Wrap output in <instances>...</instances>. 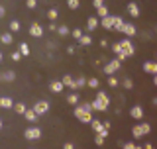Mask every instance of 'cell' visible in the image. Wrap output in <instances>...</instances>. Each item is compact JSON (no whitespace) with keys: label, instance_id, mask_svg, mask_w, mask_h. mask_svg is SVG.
I'll use <instances>...</instances> for the list:
<instances>
[{"label":"cell","instance_id":"cell-32","mask_svg":"<svg viewBox=\"0 0 157 149\" xmlns=\"http://www.w3.org/2000/svg\"><path fill=\"white\" fill-rule=\"evenodd\" d=\"M122 86H124L126 90H130V88H134V81H132L130 77H124L122 78Z\"/></svg>","mask_w":157,"mask_h":149},{"label":"cell","instance_id":"cell-37","mask_svg":"<svg viewBox=\"0 0 157 149\" xmlns=\"http://www.w3.org/2000/svg\"><path fill=\"white\" fill-rule=\"evenodd\" d=\"M82 33H85V32H82V29H81V28H75V29H71V36H73V37H75V39H77V41H78V39H81V36H82Z\"/></svg>","mask_w":157,"mask_h":149},{"label":"cell","instance_id":"cell-21","mask_svg":"<svg viewBox=\"0 0 157 149\" xmlns=\"http://www.w3.org/2000/svg\"><path fill=\"white\" fill-rule=\"evenodd\" d=\"M0 41H2L4 45H10V43L14 41V36H12V32H6V33H2V36H0Z\"/></svg>","mask_w":157,"mask_h":149},{"label":"cell","instance_id":"cell-3","mask_svg":"<svg viewBox=\"0 0 157 149\" xmlns=\"http://www.w3.org/2000/svg\"><path fill=\"white\" fill-rule=\"evenodd\" d=\"M73 114H75V118H77V120L81 122V124H90V122H92V112H85L81 106H78V104L75 106Z\"/></svg>","mask_w":157,"mask_h":149},{"label":"cell","instance_id":"cell-2","mask_svg":"<svg viewBox=\"0 0 157 149\" xmlns=\"http://www.w3.org/2000/svg\"><path fill=\"white\" fill-rule=\"evenodd\" d=\"M149 132H151V126H149L147 122H144V124H136V126L132 128V136H134L136 139H140V137L147 136Z\"/></svg>","mask_w":157,"mask_h":149},{"label":"cell","instance_id":"cell-23","mask_svg":"<svg viewBox=\"0 0 157 149\" xmlns=\"http://www.w3.org/2000/svg\"><path fill=\"white\" fill-rule=\"evenodd\" d=\"M82 86H86V78L81 74L78 78H75V84H73V90H77V88H82Z\"/></svg>","mask_w":157,"mask_h":149},{"label":"cell","instance_id":"cell-15","mask_svg":"<svg viewBox=\"0 0 157 149\" xmlns=\"http://www.w3.org/2000/svg\"><path fill=\"white\" fill-rule=\"evenodd\" d=\"M24 118H26L28 122H32V124H36L37 122V114H36V110H33V108H26V112H24Z\"/></svg>","mask_w":157,"mask_h":149},{"label":"cell","instance_id":"cell-30","mask_svg":"<svg viewBox=\"0 0 157 149\" xmlns=\"http://www.w3.org/2000/svg\"><path fill=\"white\" fill-rule=\"evenodd\" d=\"M57 33L61 37H67V36H71V29H69L67 26H57Z\"/></svg>","mask_w":157,"mask_h":149},{"label":"cell","instance_id":"cell-33","mask_svg":"<svg viewBox=\"0 0 157 149\" xmlns=\"http://www.w3.org/2000/svg\"><path fill=\"white\" fill-rule=\"evenodd\" d=\"M86 86H90V88H98V86H100V81H98L96 77L86 78Z\"/></svg>","mask_w":157,"mask_h":149},{"label":"cell","instance_id":"cell-34","mask_svg":"<svg viewBox=\"0 0 157 149\" xmlns=\"http://www.w3.org/2000/svg\"><path fill=\"white\" fill-rule=\"evenodd\" d=\"M20 29H22V24L18 22V20H12V22H10V32H20Z\"/></svg>","mask_w":157,"mask_h":149},{"label":"cell","instance_id":"cell-28","mask_svg":"<svg viewBox=\"0 0 157 149\" xmlns=\"http://www.w3.org/2000/svg\"><path fill=\"white\" fill-rule=\"evenodd\" d=\"M108 14H110V12H108V8L104 6V4H102V6H98V8H96V18H106Z\"/></svg>","mask_w":157,"mask_h":149},{"label":"cell","instance_id":"cell-26","mask_svg":"<svg viewBox=\"0 0 157 149\" xmlns=\"http://www.w3.org/2000/svg\"><path fill=\"white\" fill-rule=\"evenodd\" d=\"M20 53H22V57H28L29 53H32V49H29V45H28L26 41H22V43H20Z\"/></svg>","mask_w":157,"mask_h":149},{"label":"cell","instance_id":"cell-19","mask_svg":"<svg viewBox=\"0 0 157 149\" xmlns=\"http://www.w3.org/2000/svg\"><path fill=\"white\" fill-rule=\"evenodd\" d=\"M112 20H114V18H112L110 14H108L106 18H100V26L104 28V29H108V32H110V29H112Z\"/></svg>","mask_w":157,"mask_h":149},{"label":"cell","instance_id":"cell-53","mask_svg":"<svg viewBox=\"0 0 157 149\" xmlns=\"http://www.w3.org/2000/svg\"><path fill=\"white\" fill-rule=\"evenodd\" d=\"M0 130H2V120H0Z\"/></svg>","mask_w":157,"mask_h":149},{"label":"cell","instance_id":"cell-11","mask_svg":"<svg viewBox=\"0 0 157 149\" xmlns=\"http://www.w3.org/2000/svg\"><path fill=\"white\" fill-rule=\"evenodd\" d=\"M98 26H100V20H98L96 16H88L86 18V29L88 32H94Z\"/></svg>","mask_w":157,"mask_h":149},{"label":"cell","instance_id":"cell-22","mask_svg":"<svg viewBox=\"0 0 157 149\" xmlns=\"http://www.w3.org/2000/svg\"><path fill=\"white\" fill-rule=\"evenodd\" d=\"M2 81H4V82L16 81V73H14V71H4V73H2Z\"/></svg>","mask_w":157,"mask_h":149},{"label":"cell","instance_id":"cell-24","mask_svg":"<svg viewBox=\"0 0 157 149\" xmlns=\"http://www.w3.org/2000/svg\"><path fill=\"white\" fill-rule=\"evenodd\" d=\"M12 110L16 114H22V116H24V112H26V104H24V102H14Z\"/></svg>","mask_w":157,"mask_h":149},{"label":"cell","instance_id":"cell-12","mask_svg":"<svg viewBox=\"0 0 157 149\" xmlns=\"http://www.w3.org/2000/svg\"><path fill=\"white\" fill-rule=\"evenodd\" d=\"M141 69H144V73L157 74V63H155V61H145L144 65H141Z\"/></svg>","mask_w":157,"mask_h":149},{"label":"cell","instance_id":"cell-17","mask_svg":"<svg viewBox=\"0 0 157 149\" xmlns=\"http://www.w3.org/2000/svg\"><path fill=\"white\" fill-rule=\"evenodd\" d=\"M110 49H112V51L116 53V57L120 59V61H124V59H126L124 55H122V47H120V41H114V43L110 45Z\"/></svg>","mask_w":157,"mask_h":149},{"label":"cell","instance_id":"cell-35","mask_svg":"<svg viewBox=\"0 0 157 149\" xmlns=\"http://www.w3.org/2000/svg\"><path fill=\"white\" fill-rule=\"evenodd\" d=\"M57 16H59L57 8H49V10H47V18H49V22H53V20H57Z\"/></svg>","mask_w":157,"mask_h":149},{"label":"cell","instance_id":"cell-14","mask_svg":"<svg viewBox=\"0 0 157 149\" xmlns=\"http://www.w3.org/2000/svg\"><path fill=\"white\" fill-rule=\"evenodd\" d=\"M114 20H112V29H114V32H122V28H124V18L122 16H112Z\"/></svg>","mask_w":157,"mask_h":149},{"label":"cell","instance_id":"cell-7","mask_svg":"<svg viewBox=\"0 0 157 149\" xmlns=\"http://www.w3.org/2000/svg\"><path fill=\"white\" fill-rule=\"evenodd\" d=\"M33 110H36L37 116H43V114L49 112V102L47 100H37L36 104H33Z\"/></svg>","mask_w":157,"mask_h":149},{"label":"cell","instance_id":"cell-51","mask_svg":"<svg viewBox=\"0 0 157 149\" xmlns=\"http://www.w3.org/2000/svg\"><path fill=\"white\" fill-rule=\"evenodd\" d=\"M2 59H4V55H2V51H0V63H2Z\"/></svg>","mask_w":157,"mask_h":149},{"label":"cell","instance_id":"cell-43","mask_svg":"<svg viewBox=\"0 0 157 149\" xmlns=\"http://www.w3.org/2000/svg\"><path fill=\"white\" fill-rule=\"evenodd\" d=\"M75 51H77V47H75V45H67V53H69V55H73Z\"/></svg>","mask_w":157,"mask_h":149},{"label":"cell","instance_id":"cell-18","mask_svg":"<svg viewBox=\"0 0 157 149\" xmlns=\"http://www.w3.org/2000/svg\"><path fill=\"white\" fill-rule=\"evenodd\" d=\"M92 43V37H90V33H82L81 39H78V45L81 47H88Z\"/></svg>","mask_w":157,"mask_h":149},{"label":"cell","instance_id":"cell-13","mask_svg":"<svg viewBox=\"0 0 157 149\" xmlns=\"http://www.w3.org/2000/svg\"><path fill=\"white\" fill-rule=\"evenodd\" d=\"M130 116H132V118H136V120H144V108H141L140 104L132 106V110H130Z\"/></svg>","mask_w":157,"mask_h":149},{"label":"cell","instance_id":"cell-20","mask_svg":"<svg viewBox=\"0 0 157 149\" xmlns=\"http://www.w3.org/2000/svg\"><path fill=\"white\" fill-rule=\"evenodd\" d=\"M49 88H51V92H61L65 86H63L61 81H51V82H49Z\"/></svg>","mask_w":157,"mask_h":149},{"label":"cell","instance_id":"cell-8","mask_svg":"<svg viewBox=\"0 0 157 149\" xmlns=\"http://www.w3.org/2000/svg\"><path fill=\"white\" fill-rule=\"evenodd\" d=\"M28 33H29V36H32V37H41V36H43V28H41V24L33 22L32 26H29Z\"/></svg>","mask_w":157,"mask_h":149},{"label":"cell","instance_id":"cell-6","mask_svg":"<svg viewBox=\"0 0 157 149\" xmlns=\"http://www.w3.org/2000/svg\"><path fill=\"white\" fill-rule=\"evenodd\" d=\"M120 67H122V61H120V59H112V61H108L106 65H104L102 71H104V74H114Z\"/></svg>","mask_w":157,"mask_h":149},{"label":"cell","instance_id":"cell-44","mask_svg":"<svg viewBox=\"0 0 157 149\" xmlns=\"http://www.w3.org/2000/svg\"><path fill=\"white\" fill-rule=\"evenodd\" d=\"M102 4H104V0H92V6H94V8L102 6Z\"/></svg>","mask_w":157,"mask_h":149},{"label":"cell","instance_id":"cell-48","mask_svg":"<svg viewBox=\"0 0 157 149\" xmlns=\"http://www.w3.org/2000/svg\"><path fill=\"white\" fill-rule=\"evenodd\" d=\"M4 14H6V10H4V6H0V20H2Z\"/></svg>","mask_w":157,"mask_h":149},{"label":"cell","instance_id":"cell-46","mask_svg":"<svg viewBox=\"0 0 157 149\" xmlns=\"http://www.w3.org/2000/svg\"><path fill=\"white\" fill-rule=\"evenodd\" d=\"M49 32H57V26H55V24H53V22L49 24Z\"/></svg>","mask_w":157,"mask_h":149},{"label":"cell","instance_id":"cell-1","mask_svg":"<svg viewBox=\"0 0 157 149\" xmlns=\"http://www.w3.org/2000/svg\"><path fill=\"white\" fill-rule=\"evenodd\" d=\"M90 104H92V110H96V112H106L108 106H110V96H108L104 90H100V92L96 94V98H94Z\"/></svg>","mask_w":157,"mask_h":149},{"label":"cell","instance_id":"cell-29","mask_svg":"<svg viewBox=\"0 0 157 149\" xmlns=\"http://www.w3.org/2000/svg\"><path fill=\"white\" fill-rule=\"evenodd\" d=\"M106 82H108V86L110 88H116L118 84H120V81H118V78L114 77V74H108V78H106Z\"/></svg>","mask_w":157,"mask_h":149},{"label":"cell","instance_id":"cell-49","mask_svg":"<svg viewBox=\"0 0 157 149\" xmlns=\"http://www.w3.org/2000/svg\"><path fill=\"white\" fill-rule=\"evenodd\" d=\"M144 149H155V147L151 145V143H145V145H144Z\"/></svg>","mask_w":157,"mask_h":149},{"label":"cell","instance_id":"cell-25","mask_svg":"<svg viewBox=\"0 0 157 149\" xmlns=\"http://www.w3.org/2000/svg\"><path fill=\"white\" fill-rule=\"evenodd\" d=\"M61 82H63V86H69V88H73V84H75V78H73L71 74H65V77L61 78Z\"/></svg>","mask_w":157,"mask_h":149},{"label":"cell","instance_id":"cell-40","mask_svg":"<svg viewBox=\"0 0 157 149\" xmlns=\"http://www.w3.org/2000/svg\"><path fill=\"white\" fill-rule=\"evenodd\" d=\"M37 2H39V0H26V6L29 10H33V8H37Z\"/></svg>","mask_w":157,"mask_h":149},{"label":"cell","instance_id":"cell-4","mask_svg":"<svg viewBox=\"0 0 157 149\" xmlns=\"http://www.w3.org/2000/svg\"><path fill=\"white\" fill-rule=\"evenodd\" d=\"M120 47H122V55L124 57H132L136 53V47H134V43L130 41V37L120 39Z\"/></svg>","mask_w":157,"mask_h":149},{"label":"cell","instance_id":"cell-41","mask_svg":"<svg viewBox=\"0 0 157 149\" xmlns=\"http://www.w3.org/2000/svg\"><path fill=\"white\" fill-rule=\"evenodd\" d=\"M122 149H136V143H134V141H128V143H124V145H122Z\"/></svg>","mask_w":157,"mask_h":149},{"label":"cell","instance_id":"cell-54","mask_svg":"<svg viewBox=\"0 0 157 149\" xmlns=\"http://www.w3.org/2000/svg\"><path fill=\"white\" fill-rule=\"evenodd\" d=\"M0 81H2V73H0Z\"/></svg>","mask_w":157,"mask_h":149},{"label":"cell","instance_id":"cell-47","mask_svg":"<svg viewBox=\"0 0 157 149\" xmlns=\"http://www.w3.org/2000/svg\"><path fill=\"white\" fill-rule=\"evenodd\" d=\"M100 47H108V41H106V39H100Z\"/></svg>","mask_w":157,"mask_h":149},{"label":"cell","instance_id":"cell-16","mask_svg":"<svg viewBox=\"0 0 157 149\" xmlns=\"http://www.w3.org/2000/svg\"><path fill=\"white\" fill-rule=\"evenodd\" d=\"M14 106V100L10 96H0V108H4V110H12Z\"/></svg>","mask_w":157,"mask_h":149},{"label":"cell","instance_id":"cell-5","mask_svg":"<svg viewBox=\"0 0 157 149\" xmlns=\"http://www.w3.org/2000/svg\"><path fill=\"white\" fill-rule=\"evenodd\" d=\"M24 137L29 141H36L41 137V128H37V126H32V128H26V132H24Z\"/></svg>","mask_w":157,"mask_h":149},{"label":"cell","instance_id":"cell-10","mask_svg":"<svg viewBox=\"0 0 157 149\" xmlns=\"http://www.w3.org/2000/svg\"><path fill=\"white\" fill-rule=\"evenodd\" d=\"M120 33H124L126 37H134L136 33H137V29H136V26H134V24L126 22V24H124V28H122V32H120Z\"/></svg>","mask_w":157,"mask_h":149},{"label":"cell","instance_id":"cell-38","mask_svg":"<svg viewBox=\"0 0 157 149\" xmlns=\"http://www.w3.org/2000/svg\"><path fill=\"white\" fill-rule=\"evenodd\" d=\"M67 6L71 10H77L78 6H81V0H67Z\"/></svg>","mask_w":157,"mask_h":149},{"label":"cell","instance_id":"cell-42","mask_svg":"<svg viewBox=\"0 0 157 149\" xmlns=\"http://www.w3.org/2000/svg\"><path fill=\"white\" fill-rule=\"evenodd\" d=\"M20 59H22V53H20V51H14L12 53V61H20Z\"/></svg>","mask_w":157,"mask_h":149},{"label":"cell","instance_id":"cell-36","mask_svg":"<svg viewBox=\"0 0 157 149\" xmlns=\"http://www.w3.org/2000/svg\"><path fill=\"white\" fill-rule=\"evenodd\" d=\"M104 139H106V137L104 136H102V133H94V143H96V145H104Z\"/></svg>","mask_w":157,"mask_h":149},{"label":"cell","instance_id":"cell-52","mask_svg":"<svg viewBox=\"0 0 157 149\" xmlns=\"http://www.w3.org/2000/svg\"><path fill=\"white\" fill-rule=\"evenodd\" d=\"M136 149H144V147H140V145H136Z\"/></svg>","mask_w":157,"mask_h":149},{"label":"cell","instance_id":"cell-45","mask_svg":"<svg viewBox=\"0 0 157 149\" xmlns=\"http://www.w3.org/2000/svg\"><path fill=\"white\" fill-rule=\"evenodd\" d=\"M63 149H75V145H73V143H63Z\"/></svg>","mask_w":157,"mask_h":149},{"label":"cell","instance_id":"cell-31","mask_svg":"<svg viewBox=\"0 0 157 149\" xmlns=\"http://www.w3.org/2000/svg\"><path fill=\"white\" fill-rule=\"evenodd\" d=\"M90 128H92V132L96 133V132H100L104 126H102V122H100V120H94V118H92V122H90Z\"/></svg>","mask_w":157,"mask_h":149},{"label":"cell","instance_id":"cell-50","mask_svg":"<svg viewBox=\"0 0 157 149\" xmlns=\"http://www.w3.org/2000/svg\"><path fill=\"white\" fill-rule=\"evenodd\" d=\"M153 84L157 86V74H153Z\"/></svg>","mask_w":157,"mask_h":149},{"label":"cell","instance_id":"cell-39","mask_svg":"<svg viewBox=\"0 0 157 149\" xmlns=\"http://www.w3.org/2000/svg\"><path fill=\"white\" fill-rule=\"evenodd\" d=\"M78 106H81L85 112H94V110H92V104H90V102H81Z\"/></svg>","mask_w":157,"mask_h":149},{"label":"cell","instance_id":"cell-27","mask_svg":"<svg viewBox=\"0 0 157 149\" xmlns=\"http://www.w3.org/2000/svg\"><path fill=\"white\" fill-rule=\"evenodd\" d=\"M78 100H81V98H78V94H77V92H71V94H67V102H69V104H73V106H77V104H78Z\"/></svg>","mask_w":157,"mask_h":149},{"label":"cell","instance_id":"cell-9","mask_svg":"<svg viewBox=\"0 0 157 149\" xmlns=\"http://www.w3.org/2000/svg\"><path fill=\"white\" fill-rule=\"evenodd\" d=\"M126 10H128V14H130L132 18H140V14H141V10H140V6H137V2H128Z\"/></svg>","mask_w":157,"mask_h":149}]
</instances>
